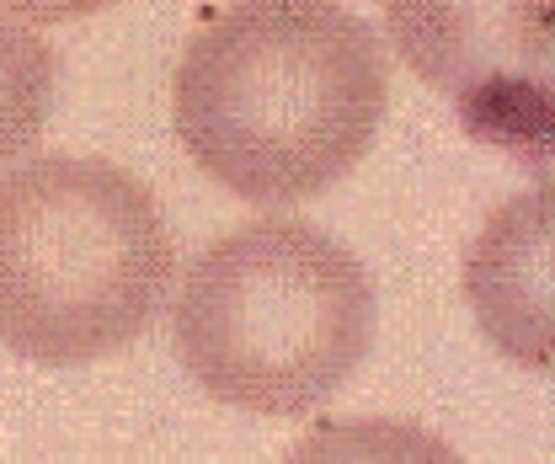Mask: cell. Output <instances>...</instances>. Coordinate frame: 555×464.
Here are the masks:
<instances>
[{"instance_id": "6da1fadb", "label": "cell", "mask_w": 555, "mask_h": 464, "mask_svg": "<svg viewBox=\"0 0 555 464\" xmlns=\"http://www.w3.org/2000/svg\"><path fill=\"white\" fill-rule=\"evenodd\" d=\"M374 27L337 0H230L188 43L171 118L182 150L251 203L326 193L385 118Z\"/></svg>"}, {"instance_id": "7a4b0ae2", "label": "cell", "mask_w": 555, "mask_h": 464, "mask_svg": "<svg viewBox=\"0 0 555 464\" xmlns=\"http://www.w3.org/2000/svg\"><path fill=\"white\" fill-rule=\"evenodd\" d=\"M374 283L315 224L257 219L214 241L177 294V352L198 390L251 416H305L374 347Z\"/></svg>"}, {"instance_id": "3957f363", "label": "cell", "mask_w": 555, "mask_h": 464, "mask_svg": "<svg viewBox=\"0 0 555 464\" xmlns=\"http://www.w3.org/2000/svg\"><path fill=\"white\" fill-rule=\"evenodd\" d=\"M171 230L124 166L49 155L0 177V347L43 369L124 352L166 299Z\"/></svg>"}, {"instance_id": "277c9868", "label": "cell", "mask_w": 555, "mask_h": 464, "mask_svg": "<svg viewBox=\"0 0 555 464\" xmlns=\"http://www.w3.org/2000/svg\"><path fill=\"white\" fill-rule=\"evenodd\" d=\"M385 22L396 54L454 96L476 139L545 160L555 129L551 0H385Z\"/></svg>"}, {"instance_id": "5b68a950", "label": "cell", "mask_w": 555, "mask_h": 464, "mask_svg": "<svg viewBox=\"0 0 555 464\" xmlns=\"http://www.w3.org/2000/svg\"><path fill=\"white\" fill-rule=\"evenodd\" d=\"M465 288L486 336L534 369H551V188L513 198L470 246Z\"/></svg>"}, {"instance_id": "8992f818", "label": "cell", "mask_w": 555, "mask_h": 464, "mask_svg": "<svg viewBox=\"0 0 555 464\" xmlns=\"http://www.w3.org/2000/svg\"><path fill=\"white\" fill-rule=\"evenodd\" d=\"M54 113V54L49 43L0 5V166L16 160Z\"/></svg>"}, {"instance_id": "52a82bcc", "label": "cell", "mask_w": 555, "mask_h": 464, "mask_svg": "<svg viewBox=\"0 0 555 464\" xmlns=\"http://www.w3.org/2000/svg\"><path fill=\"white\" fill-rule=\"evenodd\" d=\"M283 464H465L449 438L416 422H321L305 433Z\"/></svg>"}, {"instance_id": "ba28073f", "label": "cell", "mask_w": 555, "mask_h": 464, "mask_svg": "<svg viewBox=\"0 0 555 464\" xmlns=\"http://www.w3.org/2000/svg\"><path fill=\"white\" fill-rule=\"evenodd\" d=\"M5 11H16L22 22H69V16H91L113 0H0Z\"/></svg>"}]
</instances>
